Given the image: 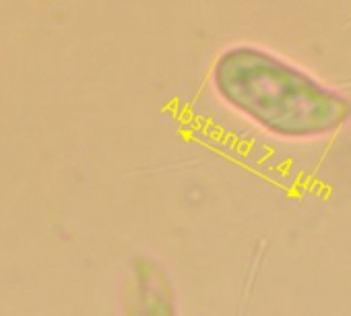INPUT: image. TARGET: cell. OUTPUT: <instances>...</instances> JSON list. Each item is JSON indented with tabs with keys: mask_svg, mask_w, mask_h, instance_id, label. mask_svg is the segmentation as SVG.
Segmentation results:
<instances>
[{
	"mask_svg": "<svg viewBox=\"0 0 351 316\" xmlns=\"http://www.w3.org/2000/svg\"><path fill=\"white\" fill-rule=\"evenodd\" d=\"M223 64L217 83L223 97L256 122L287 136L320 134L345 118V104L308 77L273 60Z\"/></svg>",
	"mask_w": 351,
	"mask_h": 316,
	"instance_id": "obj_1",
	"label": "cell"
}]
</instances>
